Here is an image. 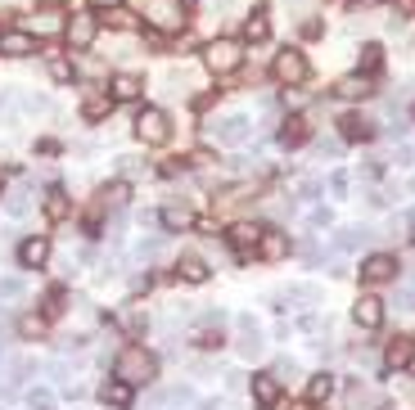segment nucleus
Segmentation results:
<instances>
[{"label": "nucleus", "instance_id": "f704fd0d", "mask_svg": "<svg viewBox=\"0 0 415 410\" xmlns=\"http://www.w3.org/2000/svg\"><path fill=\"white\" fill-rule=\"evenodd\" d=\"M18 108H23V113H32V118H45V113H50V99H45V95H18Z\"/></svg>", "mask_w": 415, "mask_h": 410}, {"label": "nucleus", "instance_id": "412c9836", "mask_svg": "<svg viewBox=\"0 0 415 410\" xmlns=\"http://www.w3.org/2000/svg\"><path fill=\"white\" fill-rule=\"evenodd\" d=\"M158 226L172 230V234H181V230H190V226H194V217H190V207H186V203H167L163 212H158Z\"/></svg>", "mask_w": 415, "mask_h": 410}, {"label": "nucleus", "instance_id": "a19ab883", "mask_svg": "<svg viewBox=\"0 0 415 410\" xmlns=\"http://www.w3.org/2000/svg\"><path fill=\"white\" fill-rule=\"evenodd\" d=\"M23 297V280H0V302H14Z\"/></svg>", "mask_w": 415, "mask_h": 410}, {"label": "nucleus", "instance_id": "c9c22d12", "mask_svg": "<svg viewBox=\"0 0 415 410\" xmlns=\"http://www.w3.org/2000/svg\"><path fill=\"white\" fill-rule=\"evenodd\" d=\"M28 212H32V190L23 185V190L9 194V217H28Z\"/></svg>", "mask_w": 415, "mask_h": 410}, {"label": "nucleus", "instance_id": "c03bdc74", "mask_svg": "<svg viewBox=\"0 0 415 410\" xmlns=\"http://www.w3.org/2000/svg\"><path fill=\"white\" fill-rule=\"evenodd\" d=\"M294 375H298V370H294V361H280V370H275V379H280V383H289Z\"/></svg>", "mask_w": 415, "mask_h": 410}, {"label": "nucleus", "instance_id": "bb28decb", "mask_svg": "<svg viewBox=\"0 0 415 410\" xmlns=\"http://www.w3.org/2000/svg\"><path fill=\"white\" fill-rule=\"evenodd\" d=\"M176 275L186 280V284H203V280H208V266L199 262V257H181V262H176Z\"/></svg>", "mask_w": 415, "mask_h": 410}, {"label": "nucleus", "instance_id": "4be33fe9", "mask_svg": "<svg viewBox=\"0 0 415 410\" xmlns=\"http://www.w3.org/2000/svg\"><path fill=\"white\" fill-rule=\"evenodd\" d=\"M334 95L339 99H365L370 95V77H365V72H352V77H343L334 86Z\"/></svg>", "mask_w": 415, "mask_h": 410}, {"label": "nucleus", "instance_id": "5701e85b", "mask_svg": "<svg viewBox=\"0 0 415 410\" xmlns=\"http://www.w3.org/2000/svg\"><path fill=\"white\" fill-rule=\"evenodd\" d=\"M334 388H339V379L329 375V370H321V375H312V383H307V402H329Z\"/></svg>", "mask_w": 415, "mask_h": 410}, {"label": "nucleus", "instance_id": "c85d7f7f", "mask_svg": "<svg viewBox=\"0 0 415 410\" xmlns=\"http://www.w3.org/2000/svg\"><path fill=\"white\" fill-rule=\"evenodd\" d=\"M365 239H370V230H361V226H348V230H339L334 248H339V253H352V248H361Z\"/></svg>", "mask_w": 415, "mask_h": 410}, {"label": "nucleus", "instance_id": "ddd939ff", "mask_svg": "<svg viewBox=\"0 0 415 410\" xmlns=\"http://www.w3.org/2000/svg\"><path fill=\"white\" fill-rule=\"evenodd\" d=\"M64 18H68V14H64V5H41V9H36V23H32L28 32H36V36H55V32H64V28H68Z\"/></svg>", "mask_w": 415, "mask_h": 410}, {"label": "nucleus", "instance_id": "4468645a", "mask_svg": "<svg viewBox=\"0 0 415 410\" xmlns=\"http://www.w3.org/2000/svg\"><path fill=\"white\" fill-rule=\"evenodd\" d=\"M108 95H113V104H131V99L144 95V81L136 77V72H118V77L108 81Z\"/></svg>", "mask_w": 415, "mask_h": 410}, {"label": "nucleus", "instance_id": "8fccbe9b", "mask_svg": "<svg viewBox=\"0 0 415 410\" xmlns=\"http://www.w3.org/2000/svg\"><path fill=\"white\" fill-rule=\"evenodd\" d=\"M411 244H415V221H411Z\"/></svg>", "mask_w": 415, "mask_h": 410}, {"label": "nucleus", "instance_id": "2f4dec72", "mask_svg": "<svg viewBox=\"0 0 415 410\" xmlns=\"http://www.w3.org/2000/svg\"><path fill=\"white\" fill-rule=\"evenodd\" d=\"M108 28H113V32H136V14H131V9H122V5H113V9H108Z\"/></svg>", "mask_w": 415, "mask_h": 410}, {"label": "nucleus", "instance_id": "20e7f679", "mask_svg": "<svg viewBox=\"0 0 415 410\" xmlns=\"http://www.w3.org/2000/svg\"><path fill=\"white\" fill-rule=\"evenodd\" d=\"M307 55H302V50H294V45H285L275 55V64H271V77L280 81V86H302L307 81Z\"/></svg>", "mask_w": 415, "mask_h": 410}, {"label": "nucleus", "instance_id": "dca6fc26", "mask_svg": "<svg viewBox=\"0 0 415 410\" xmlns=\"http://www.w3.org/2000/svg\"><path fill=\"white\" fill-rule=\"evenodd\" d=\"M239 329H244V338H239V356H244V361L262 356V352H266V338L258 334V325H253V316H239Z\"/></svg>", "mask_w": 415, "mask_h": 410}, {"label": "nucleus", "instance_id": "6ab92c4d", "mask_svg": "<svg viewBox=\"0 0 415 410\" xmlns=\"http://www.w3.org/2000/svg\"><path fill=\"white\" fill-rule=\"evenodd\" d=\"M312 135V127H307V118H285L280 122V131H275V140L285 144V149H298L302 140Z\"/></svg>", "mask_w": 415, "mask_h": 410}, {"label": "nucleus", "instance_id": "7c9ffc66", "mask_svg": "<svg viewBox=\"0 0 415 410\" xmlns=\"http://www.w3.org/2000/svg\"><path fill=\"white\" fill-rule=\"evenodd\" d=\"M380 64H384V45H361V55H357V68L361 72H380Z\"/></svg>", "mask_w": 415, "mask_h": 410}, {"label": "nucleus", "instance_id": "2eb2a0df", "mask_svg": "<svg viewBox=\"0 0 415 410\" xmlns=\"http://www.w3.org/2000/svg\"><path fill=\"white\" fill-rule=\"evenodd\" d=\"M131 397H136V388H131V383H122L118 375L100 388V402H104L108 410H127V406H131Z\"/></svg>", "mask_w": 415, "mask_h": 410}, {"label": "nucleus", "instance_id": "f257e3e1", "mask_svg": "<svg viewBox=\"0 0 415 410\" xmlns=\"http://www.w3.org/2000/svg\"><path fill=\"white\" fill-rule=\"evenodd\" d=\"M113 375H118L122 383H131V388H140V383H154V379H158V356L144 352V347H122Z\"/></svg>", "mask_w": 415, "mask_h": 410}, {"label": "nucleus", "instance_id": "a878e982", "mask_svg": "<svg viewBox=\"0 0 415 410\" xmlns=\"http://www.w3.org/2000/svg\"><path fill=\"white\" fill-rule=\"evenodd\" d=\"M244 36H249V41H266V36H271V23H266V9H253V14L244 18Z\"/></svg>", "mask_w": 415, "mask_h": 410}, {"label": "nucleus", "instance_id": "37998d69", "mask_svg": "<svg viewBox=\"0 0 415 410\" xmlns=\"http://www.w3.org/2000/svg\"><path fill=\"white\" fill-rule=\"evenodd\" d=\"M307 226H312V230L329 226V212H325V207H312V212H307Z\"/></svg>", "mask_w": 415, "mask_h": 410}, {"label": "nucleus", "instance_id": "393cba45", "mask_svg": "<svg viewBox=\"0 0 415 410\" xmlns=\"http://www.w3.org/2000/svg\"><path fill=\"white\" fill-rule=\"evenodd\" d=\"M339 127H343V140H370V135H375V127H370L361 113H348Z\"/></svg>", "mask_w": 415, "mask_h": 410}, {"label": "nucleus", "instance_id": "9b49d317", "mask_svg": "<svg viewBox=\"0 0 415 410\" xmlns=\"http://www.w3.org/2000/svg\"><path fill=\"white\" fill-rule=\"evenodd\" d=\"M352 320H357L361 329H380L384 325V302H380V297H370V293H361L357 302H352Z\"/></svg>", "mask_w": 415, "mask_h": 410}, {"label": "nucleus", "instance_id": "f03ea898", "mask_svg": "<svg viewBox=\"0 0 415 410\" xmlns=\"http://www.w3.org/2000/svg\"><path fill=\"white\" fill-rule=\"evenodd\" d=\"M203 64H208V72L226 77V72H235L244 64V45L235 41V36H217V41L203 50Z\"/></svg>", "mask_w": 415, "mask_h": 410}, {"label": "nucleus", "instance_id": "72a5a7b5", "mask_svg": "<svg viewBox=\"0 0 415 410\" xmlns=\"http://www.w3.org/2000/svg\"><path fill=\"white\" fill-rule=\"evenodd\" d=\"M127 198H131V185L118 181V185H108V190L100 194V203H104V207H127Z\"/></svg>", "mask_w": 415, "mask_h": 410}, {"label": "nucleus", "instance_id": "c756f323", "mask_svg": "<svg viewBox=\"0 0 415 410\" xmlns=\"http://www.w3.org/2000/svg\"><path fill=\"white\" fill-rule=\"evenodd\" d=\"M50 81H59V86H68L72 77H77V68H72V59H64V55H50Z\"/></svg>", "mask_w": 415, "mask_h": 410}, {"label": "nucleus", "instance_id": "09e8293b", "mask_svg": "<svg viewBox=\"0 0 415 410\" xmlns=\"http://www.w3.org/2000/svg\"><path fill=\"white\" fill-rule=\"evenodd\" d=\"M285 5H307V0H285Z\"/></svg>", "mask_w": 415, "mask_h": 410}, {"label": "nucleus", "instance_id": "473e14b6", "mask_svg": "<svg viewBox=\"0 0 415 410\" xmlns=\"http://www.w3.org/2000/svg\"><path fill=\"white\" fill-rule=\"evenodd\" d=\"M154 406H194V392L190 388H167L154 397Z\"/></svg>", "mask_w": 415, "mask_h": 410}, {"label": "nucleus", "instance_id": "a211bd4d", "mask_svg": "<svg viewBox=\"0 0 415 410\" xmlns=\"http://www.w3.org/2000/svg\"><path fill=\"white\" fill-rule=\"evenodd\" d=\"M249 388H253V402L271 410V406L280 402V388H285V383H280L275 375H253V383H249Z\"/></svg>", "mask_w": 415, "mask_h": 410}, {"label": "nucleus", "instance_id": "e433bc0d", "mask_svg": "<svg viewBox=\"0 0 415 410\" xmlns=\"http://www.w3.org/2000/svg\"><path fill=\"white\" fill-rule=\"evenodd\" d=\"M118 325H122V329H131V334H140L144 325H149V320H144V316L136 312V302H131L127 312H118Z\"/></svg>", "mask_w": 415, "mask_h": 410}, {"label": "nucleus", "instance_id": "423d86ee", "mask_svg": "<svg viewBox=\"0 0 415 410\" xmlns=\"http://www.w3.org/2000/svg\"><path fill=\"white\" fill-rule=\"evenodd\" d=\"M149 23L158 32H181L186 28V5L181 0H149Z\"/></svg>", "mask_w": 415, "mask_h": 410}, {"label": "nucleus", "instance_id": "7ed1b4c3", "mask_svg": "<svg viewBox=\"0 0 415 410\" xmlns=\"http://www.w3.org/2000/svg\"><path fill=\"white\" fill-rule=\"evenodd\" d=\"M208 140L212 144H244L253 135V122H249V113H226V118H212L208 122Z\"/></svg>", "mask_w": 415, "mask_h": 410}, {"label": "nucleus", "instance_id": "6e6552de", "mask_svg": "<svg viewBox=\"0 0 415 410\" xmlns=\"http://www.w3.org/2000/svg\"><path fill=\"white\" fill-rule=\"evenodd\" d=\"M0 55H5V59H28V55H36V32H23V28L0 32Z\"/></svg>", "mask_w": 415, "mask_h": 410}, {"label": "nucleus", "instance_id": "f8f14e48", "mask_svg": "<svg viewBox=\"0 0 415 410\" xmlns=\"http://www.w3.org/2000/svg\"><path fill=\"white\" fill-rule=\"evenodd\" d=\"M230 248H235L239 257H253L258 253V239H262V226H253V221H239V226H230Z\"/></svg>", "mask_w": 415, "mask_h": 410}, {"label": "nucleus", "instance_id": "aec40b11", "mask_svg": "<svg viewBox=\"0 0 415 410\" xmlns=\"http://www.w3.org/2000/svg\"><path fill=\"white\" fill-rule=\"evenodd\" d=\"M108 113H113V95L108 91H91L86 99H81V118L86 122H104Z\"/></svg>", "mask_w": 415, "mask_h": 410}, {"label": "nucleus", "instance_id": "58836bf2", "mask_svg": "<svg viewBox=\"0 0 415 410\" xmlns=\"http://www.w3.org/2000/svg\"><path fill=\"white\" fill-rule=\"evenodd\" d=\"M222 343H226V338H222V325H208V329L199 334V347H208V352H217Z\"/></svg>", "mask_w": 415, "mask_h": 410}, {"label": "nucleus", "instance_id": "1a4fd4ad", "mask_svg": "<svg viewBox=\"0 0 415 410\" xmlns=\"http://www.w3.org/2000/svg\"><path fill=\"white\" fill-rule=\"evenodd\" d=\"M45 262H50V239H45V234H32V239L18 244V266L23 271H41Z\"/></svg>", "mask_w": 415, "mask_h": 410}, {"label": "nucleus", "instance_id": "4c0bfd02", "mask_svg": "<svg viewBox=\"0 0 415 410\" xmlns=\"http://www.w3.org/2000/svg\"><path fill=\"white\" fill-rule=\"evenodd\" d=\"M18 334H23V338H41V334H45V320H41V316H23V320H18Z\"/></svg>", "mask_w": 415, "mask_h": 410}, {"label": "nucleus", "instance_id": "49530a36", "mask_svg": "<svg viewBox=\"0 0 415 410\" xmlns=\"http://www.w3.org/2000/svg\"><path fill=\"white\" fill-rule=\"evenodd\" d=\"M113 5H122V0H91V9H113Z\"/></svg>", "mask_w": 415, "mask_h": 410}, {"label": "nucleus", "instance_id": "cd10ccee", "mask_svg": "<svg viewBox=\"0 0 415 410\" xmlns=\"http://www.w3.org/2000/svg\"><path fill=\"white\" fill-rule=\"evenodd\" d=\"M415 352V338H393V343H388V352H384V365H407V356Z\"/></svg>", "mask_w": 415, "mask_h": 410}, {"label": "nucleus", "instance_id": "0eeeda50", "mask_svg": "<svg viewBox=\"0 0 415 410\" xmlns=\"http://www.w3.org/2000/svg\"><path fill=\"white\" fill-rule=\"evenodd\" d=\"M95 32H100V18H95V14H72L68 28H64V36H68L72 50H91L95 45Z\"/></svg>", "mask_w": 415, "mask_h": 410}, {"label": "nucleus", "instance_id": "a18cd8bd", "mask_svg": "<svg viewBox=\"0 0 415 410\" xmlns=\"http://www.w3.org/2000/svg\"><path fill=\"white\" fill-rule=\"evenodd\" d=\"M397 14H415V0H397Z\"/></svg>", "mask_w": 415, "mask_h": 410}, {"label": "nucleus", "instance_id": "39448f33", "mask_svg": "<svg viewBox=\"0 0 415 410\" xmlns=\"http://www.w3.org/2000/svg\"><path fill=\"white\" fill-rule=\"evenodd\" d=\"M136 135H140V144H167L172 122H167L163 108H144V113L136 118Z\"/></svg>", "mask_w": 415, "mask_h": 410}, {"label": "nucleus", "instance_id": "b1692460", "mask_svg": "<svg viewBox=\"0 0 415 410\" xmlns=\"http://www.w3.org/2000/svg\"><path fill=\"white\" fill-rule=\"evenodd\" d=\"M41 207H45V221H68V212H72V203H68L64 190H50Z\"/></svg>", "mask_w": 415, "mask_h": 410}, {"label": "nucleus", "instance_id": "79ce46f5", "mask_svg": "<svg viewBox=\"0 0 415 410\" xmlns=\"http://www.w3.org/2000/svg\"><path fill=\"white\" fill-rule=\"evenodd\" d=\"M118 167L127 171V176H136V171H149V163H140V158H118Z\"/></svg>", "mask_w": 415, "mask_h": 410}, {"label": "nucleus", "instance_id": "de8ad7c7", "mask_svg": "<svg viewBox=\"0 0 415 410\" xmlns=\"http://www.w3.org/2000/svg\"><path fill=\"white\" fill-rule=\"evenodd\" d=\"M407 370H411V375H415V352H411V356H407Z\"/></svg>", "mask_w": 415, "mask_h": 410}, {"label": "nucleus", "instance_id": "9d476101", "mask_svg": "<svg viewBox=\"0 0 415 410\" xmlns=\"http://www.w3.org/2000/svg\"><path fill=\"white\" fill-rule=\"evenodd\" d=\"M397 275V257H388V253H370L361 262V280L365 284H388Z\"/></svg>", "mask_w": 415, "mask_h": 410}, {"label": "nucleus", "instance_id": "3c124183", "mask_svg": "<svg viewBox=\"0 0 415 410\" xmlns=\"http://www.w3.org/2000/svg\"><path fill=\"white\" fill-rule=\"evenodd\" d=\"M181 5H194V0H181Z\"/></svg>", "mask_w": 415, "mask_h": 410}, {"label": "nucleus", "instance_id": "ea45409f", "mask_svg": "<svg viewBox=\"0 0 415 410\" xmlns=\"http://www.w3.org/2000/svg\"><path fill=\"white\" fill-rule=\"evenodd\" d=\"M325 185H329V194H334V198H348V185H352V181H348V171H334Z\"/></svg>", "mask_w": 415, "mask_h": 410}, {"label": "nucleus", "instance_id": "f3484780", "mask_svg": "<svg viewBox=\"0 0 415 410\" xmlns=\"http://www.w3.org/2000/svg\"><path fill=\"white\" fill-rule=\"evenodd\" d=\"M258 257H266V262H280V257H289V234H285V230H262Z\"/></svg>", "mask_w": 415, "mask_h": 410}]
</instances>
